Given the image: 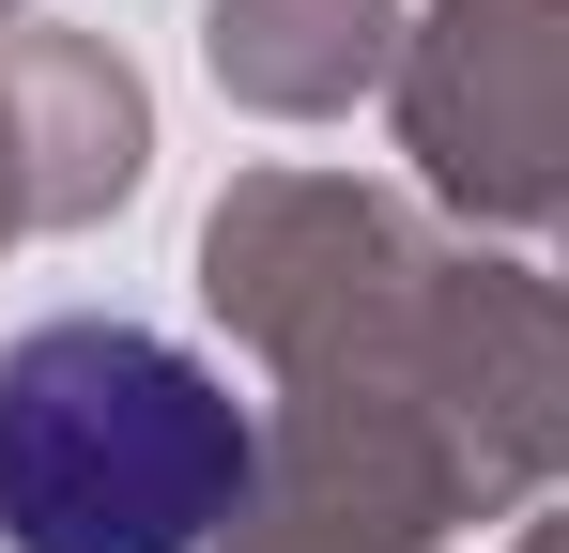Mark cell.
<instances>
[{
    "label": "cell",
    "instance_id": "1",
    "mask_svg": "<svg viewBox=\"0 0 569 553\" xmlns=\"http://www.w3.org/2000/svg\"><path fill=\"white\" fill-rule=\"evenodd\" d=\"M247 476V400L154 323H31L0 354V553H200Z\"/></svg>",
    "mask_w": 569,
    "mask_h": 553
}]
</instances>
